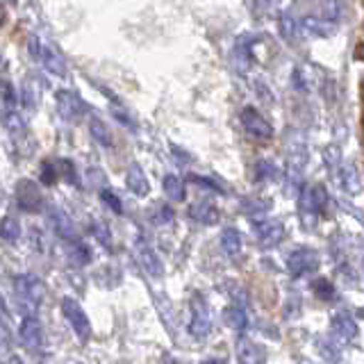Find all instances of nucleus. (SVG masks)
Wrapping results in <instances>:
<instances>
[{
  "instance_id": "1",
  "label": "nucleus",
  "mask_w": 364,
  "mask_h": 364,
  "mask_svg": "<svg viewBox=\"0 0 364 364\" xmlns=\"http://www.w3.org/2000/svg\"><path fill=\"white\" fill-rule=\"evenodd\" d=\"M14 294L16 303L23 316H34L43 299V282L39 278L30 276V273H21L14 278Z\"/></svg>"
},
{
  "instance_id": "2",
  "label": "nucleus",
  "mask_w": 364,
  "mask_h": 364,
  "mask_svg": "<svg viewBox=\"0 0 364 364\" xmlns=\"http://www.w3.org/2000/svg\"><path fill=\"white\" fill-rule=\"evenodd\" d=\"M189 310H191V316H189L187 330L193 339L200 341L212 333V312H210V305H208V301H205L203 294L191 296Z\"/></svg>"
},
{
  "instance_id": "3",
  "label": "nucleus",
  "mask_w": 364,
  "mask_h": 364,
  "mask_svg": "<svg viewBox=\"0 0 364 364\" xmlns=\"http://www.w3.org/2000/svg\"><path fill=\"white\" fill-rule=\"evenodd\" d=\"M62 314L68 321V326L73 328V333L77 335L80 341H87L91 337V321H89L87 312L82 310V305H80L75 299L62 301Z\"/></svg>"
},
{
  "instance_id": "4",
  "label": "nucleus",
  "mask_w": 364,
  "mask_h": 364,
  "mask_svg": "<svg viewBox=\"0 0 364 364\" xmlns=\"http://www.w3.org/2000/svg\"><path fill=\"white\" fill-rule=\"evenodd\" d=\"M287 269L291 278H303L318 269V255L310 248H296L287 257Z\"/></svg>"
},
{
  "instance_id": "5",
  "label": "nucleus",
  "mask_w": 364,
  "mask_h": 364,
  "mask_svg": "<svg viewBox=\"0 0 364 364\" xmlns=\"http://www.w3.org/2000/svg\"><path fill=\"white\" fill-rule=\"evenodd\" d=\"M18 339L21 344L32 353H39L43 348V328L37 316H23L18 323Z\"/></svg>"
},
{
  "instance_id": "6",
  "label": "nucleus",
  "mask_w": 364,
  "mask_h": 364,
  "mask_svg": "<svg viewBox=\"0 0 364 364\" xmlns=\"http://www.w3.org/2000/svg\"><path fill=\"white\" fill-rule=\"evenodd\" d=\"M242 125H244V130L253 136V139L257 141H269L273 139V128H271V123L262 117V114L253 107H246L242 112Z\"/></svg>"
},
{
  "instance_id": "7",
  "label": "nucleus",
  "mask_w": 364,
  "mask_h": 364,
  "mask_svg": "<svg viewBox=\"0 0 364 364\" xmlns=\"http://www.w3.org/2000/svg\"><path fill=\"white\" fill-rule=\"evenodd\" d=\"M134 257H136V262H139L141 269L148 273V276H153V278L162 276V271H164L162 259L157 257V253L146 242H136V246H134Z\"/></svg>"
},
{
  "instance_id": "8",
  "label": "nucleus",
  "mask_w": 364,
  "mask_h": 364,
  "mask_svg": "<svg viewBox=\"0 0 364 364\" xmlns=\"http://www.w3.org/2000/svg\"><path fill=\"white\" fill-rule=\"evenodd\" d=\"M237 355H239V362L242 364H267L269 353L264 346L257 344V341H253V339H239Z\"/></svg>"
},
{
  "instance_id": "9",
  "label": "nucleus",
  "mask_w": 364,
  "mask_h": 364,
  "mask_svg": "<svg viewBox=\"0 0 364 364\" xmlns=\"http://www.w3.org/2000/svg\"><path fill=\"white\" fill-rule=\"evenodd\" d=\"M255 232H257V239L259 244L264 248H271V246H278L284 237V228L280 221H255Z\"/></svg>"
},
{
  "instance_id": "10",
  "label": "nucleus",
  "mask_w": 364,
  "mask_h": 364,
  "mask_svg": "<svg viewBox=\"0 0 364 364\" xmlns=\"http://www.w3.org/2000/svg\"><path fill=\"white\" fill-rule=\"evenodd\" d=\"M330 333H333L339 341H353L358 337V323L348 312H339L330 321Z\"/></svg>"
},
{
  "instance_id": "11",
  "label": "nucleus",
  "mask_w": 364,
  "mask_h": 364,
  "mask_svg": "<svg viewBox=\"0 0 364 364\" xmlns=\"http://www.w3.org/2000/svg\"><path fill=\"white\" fill-rule=\"evenodd\" d=\"M16 203L23 212H37L41 208V193L32 182L23 180L16 187Z\"/></svg>"
},
{
  "instance_id": "12",
  "label": "nucleus",
  "mask_w": 364,
  "mask_h": 364,
  "mask_svg": "<svg viewBox=\"0 0 364 364\" xmlns=\"http://www.w3.org/2000/svg\"><path fill=\"white\" fill-rule=\"evenodd\" d=\"M223 321L228 328L235 330V333H239V335L246 333V328H248V316H246L242 305H228L223 310Z\"/></svg>"
},
{
  "instance_id": "13",
  "label": "nucleus",
  "mask_w": 364,
  "mask_h": 364,
  "mask_svg": "<svg viewBox=\"0 0 364 364\" xmlns=\"http://www.w3.org/2000/svg\"><path fill=\"white\" fill-rule=\"evenodd\" d=\"M125 185H128V189L132 193H136V196H144V193H148V180L144 176L141 166H136V164L128 166V171H125Z\"/></svg>"
},
{
  "instance_id": "14",
  "label": "nucleus",
  "mask_w": 364,
  "mask_h": 364,
  "mask_svg": "<svg viewBox=\"0 0 364 364\" xmlns=\"http://www.w3.org/2000/svg\"><path fill=\"white\" fill-rule=\"evenodd\" d=\"M50 219H53V228H55V232L60 235L62 239H66V242H77V237H75V228H73V221L68 219V216L60 210H53L50 214Z\"/></svg>"
},
{
  "instance_id": "15",
  "label": "nucleus",
  "mask_w": 364,
  "mask_h": 364,
  "mask_svg": "<svg viewBox=\"0 0 364 364\" xmlns=\"http://www.w3.org/2000/svg\"><path fill=\"white\" fill-rule=\"evenodd\" d=\"M242 235H239V230H235V228H225V230L221 232V248L225 250V255H239L242 253Z\"/></svg>"
},
{
  "instance_id": "16",
  "label": "nucleus",
  "mask_w": 364,
  "mask_h": 364,
  "mask_svg": "<svg viewBox=\"0 0 364 364\" xmlns=\"http://www.w3.org/2000/svg\"><path fill=\"white\" fill-rule=\"evenodd\" d=\"M189 214H191V219H196V221H200V223H205V225H212V223H216V219H219V212H216V210H214V205L208 203V200L196 203V205H193V208L189 210Z\"/></svg>"
},
{
  "instance_id": "17",
  "label": "nucleus",
  "mask_w": 364,
  "mask_h": 364,
  "mask_svg": "<svg viewBox=\"0 0 364 364\" xmlns=\"http://www.w3.org/2000/svg\"><path fill=\"white\" fill-rule=\"evenodd\" d=\"M312 291H314L316 299L323 301V303H335L337 301V289L328 278H316L312 282Z\"/></svg>"
},
{
  "instance_id": "18",
  "label": "nucleus",
  "mask_w": 364,
  "mask_h": 364,
  "mask_svg": "<svg viewBox=\"0 0 364 364\" xmlns=\"http://www.w3.org/2000/svg\"><path fill=\"white\" fill-rule=\"evenodd\" d=\"M89 132H91V136L100 144V146H105V148H112V132H109V128L105 123H102L100 119H91L89 121Z\"/></svg>"
},
{
  "instance_id": "19",
  "label": "nucleus",
  "mask_w": 364,
  "mask_h": 364,
  "mask_svg": "<svg viewBox=\"0 0 364 364\" xmlns=\"http://www.w3.org/2000/svg\"><path fill=\"white\" fill-rule=\"evenodd\" d=\"M162 187L166 191V196L168 198H173V200H182L185 198V185H182V180L176 178V176H166L162 180Z\"/></svg>"
},
{
  "instance_id": "20",
  "label": "nucleus",
  "mask_w": 364,
  "mask_h": 364,
  "mask_svg": "<svg viewBox=\"0 0 364 364\" xmlns=\"http://www.w3.org/2000/svg\"><path fill=\"white\" fill-rule=\"evenodd\" d=\"M0 235H3V239H5L7 244L18 242V237H21V225H18V221L11 219V216H5L3 225H0Z\"/></svg>"
},
{
  "instance_id": "21",
  "label": "nucleus",
  "mask_w": 364,
  "mask_h": 364,
  "mask_svg": "<svg viewBox=\"0 0 364 364\" xmlns=\"http://www.w3.org/2000/svg\"><path fill=\"white\" fill-rule=\"evenodd\" d=\"M46 64H48V68L50 71H57V73H64V64H62V60L57 57L53 50H48L46 53Z\"/></svg>"
},
{
  "instance_id": "22",
  "label": "nucleus",
  "mask_w": 364,
  "mask_h": 364,
  "mask_svg": "<svg viewBox=\"0 0 364 364\" xmlns=\"http://www.w3.org/2000/svg\"><path fill=\"white\" fill-rule=\"evenodd\" d=\"M102 200H105L107 205H109V208L114 210V212H117V214H121L123 212V205H121V200L117 198V193H112V191H102Z\"/></svg>"
},
{
  "instance_id": "23",
  "label": "nucleus",
  "mask_w": 364,
  "mask_h": 364,
  "mask_svg": "<svg viewBox=\"0 0 364 364\" xmlns=\"http://www.w3.org/2000/svg\"><path fill=\"white\" fill-rule=\"evenodd\" d=\"M94 235L100 239L102 244H109V242H112V235H109V232H107L105 228H102L100 223H96V225H94Z\"/></svg>"
},
{
  "instance_id": "24",
  "label": "nucleus",
  "mask_w": 364,
  "mask_h": 364,
  "mask_svg": "<svg viewBox=\"0 0 364 364\" xmlns=\"http://www.w3.org/2000/svg\"><path fill=\"white\" fill-rule=\"evenodd\" d=\"M171 221H173V212H171V208H159L157 223H171Z\"/></svg>"
},
{
  "instance_id": "25",
  "label": "nucleus",
  "mask_w": 364,
  "mask_h": 364,
  "mask_svg": "<svg viewBox=\"0 0 364 364\" xmlns=\"http://www.w3.org/2000/svg\"><path fill=\"white\" fill-rule=\"evenodd\" d=\"M200 364H228L225 360H203Z\"/></svg>"
},
{
  "instance_id": "26",
  "label": "nucleus",
  "mask_w": 364,
  "mask_h": 364,
  "mask_svg": "<svg viewBox=\"0 0 364 364\" xmlns=\"http://www.w3.org/2000/svg\"><path fill=\"white\" fill-rule=\"evenodd\" d=\"M9 364H26V362H23L18 355H11V358H9Z\"/></svg>"
},
{
  "instance_id": "27",
  "label": "nucleus",
  "mask_w": 364,
  "mask_h": 364,
  "mask_svg": "<svg viewBox=\"0 0 364 364\" xmlns=\"http://www.w3.org/2000/svg\"><path fill=\"white\" fill-rule=\"evenodd\" d=\"M362 273H364V250H362Z\"/></svg>"
},
{
  "instance_id": "28",
  "label": "nucleus",
  "mask_w": 364,
  "mask_h": 364,
  "mask_svg": "<svg viewBox=\"0 0 364 364\" xmlns=\"http://www.w3.org/2000/svg\"><path fill=\"white\" fill-rule=\"evenodd\" d=\"M362 50H364V43H362Z\"/></svg>"
}]
</instances>
